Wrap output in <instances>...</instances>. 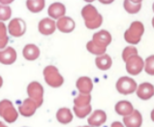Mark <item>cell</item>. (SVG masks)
I'll return each instance as SVG.
<instances>
[{
	"instance_id": "obj_40",
	"label": "cell",
	"mask_w": 154,
	"mask_h": 127,
	"mask_svg": "<svg viewBox=\"0 0 154 127\" xmlns=\"http://www.w3.org/2000/svg\"><path fill=\"white\" fill-rule=\"evenodd\" d=\"M0 127H7L5 124H3V122L2 121H0Z\"/></svg>"
},
{
	"instance_id": "obj_13",
	"label": "cell",
	"mask_w": 154,
	"mask_h": 127,
	"mask_svg": "<svg viewBox=\"0 0 154 127\" xmlns=\"http://www.w3.org/2000/svg\"><path fill=\"white\" fill-rule=\"evenodd\" d=\"M66 14V7L64 4L60 2H54L50 5L48 8V15L52 20H58L60 17H64Z\"/></svg>"
},
{
	"instance_id": "obj_17",
	"label": "cell",
	"mask_w": 154,
	"mask_h": 127,
	"mask_svg": "<svg viewBox=\"0 0 154 127\" xmlns=\"http://www.w3.org/2000/svg\"><path fill=\"white\" fill-rule=\"evenodd\" d=\"M76 85L80 93L90 94L92 89H93V82H92L91 79L88 77L79 78L76 82Z\"/></svg>"
},
{
	"instance_id": "obj_23",
	"label": "cell",
	"mask_w": 154,
	"mask_h": 127,
	"mask_svg": "<svg viewBox=\"0 0 154 127\" xmlns=\"http://www.w3.org/2000/svg\"><path fill=\"white\" fill-rule=\"evenodd\" d=\"M45 6V0H26V8L34 14H37V13L43 11Z\"/></svg>"
},
{
	"instance_id": "obj_32",
	"label": "cell",
	"mask_w": 154,
	"mask_h": 127,
	"mask_svg": "<svg viewBox=\"0 0 154 127\" xmlns=\"http://www.w3.org/2000/svg\"><path fill=\"white\" fill-rule=\"evenodd\" d=\"M8 38V27L4 21H0V39Z\"/></svg>"
},
{
	"instance_id": "obj_22",
	"label": "cell",
	"mask_w": 154,
	"mask_h": 127,
	"mask_svg": "<svg viewBox=\"0 0 154 127\" xmlns=\"http://www.w3.org/2000/svg\"><path fill=\"white\" fill-rule=\"evenodd\" d=\"M56 119L61 124H68L73 120V113L68 108H61L56 113Z\"/></svg>"
},
{
	"instance_id": "obj_24",
	"label": "cell",
	"mask_w": 154,
	"mask_h": 127,
	"mask_svg": "<svg viewBox=\"0 0 154 127\" xmlns=\"http://www.w3.org/2000/svg\"><path fill=\"white\" fill-rule=\"evenodd\" d=\"M86 49L90 54H95L97 56L106 54V51H107V48H104V47H101V46L97 45V44L94 43L92 40L86 44Z\"/></svg>"
},
{
	"instance_id": "obj_27",
	"label": "cell",
	"mask_w": 154,
	"mask_h": 127,
	"mask_svg": "<svg viewBox=\"0 0 154 127\" xmlns=\"http://www.w3.org/2000/svg\"><path fill=\"white\" fill-rule=\"evenodd\" d=\"M92 107L91 105H87L85 107H77L74 106V113L79 119H85V116H87L91 113Z\"/></svg>"
},
{
	"instance_id": "obj_42",
	"label": "cell",
	"mask_w": 154,
	"mask_h": 127,
	"mask_svg": "<svg viewBox=\"0 0 154 127\" xmlns=\"http://www.w3.org/2000/svg\"><path fill=\"white\" fill-rule=\"evenodd\" d=\"M152 26L154 27V17H153V19H152Z\"/></svg>"
},
{
	"instance_id": "obj_37",
	"label": "cell",
	"mask_w": 154,
	"mask_h": 127,
	"mask_svg": "<svg viewBox=\"0 0 154 127\" xmlns=\"http://www.w3.org/2000/svg\"><path fill=\"white\" fill-rule=\"evenodd\" d=\"M131 2H133V3H142L143 0H130Z\"/></svg>"
},
{
	"instance_id": "obj_8",
	"label": "cell",
	"mask_w": 154,
	"mask_h": 127,
	"mask_svg": "<svg viewBox=\"0 0 154 127\" xmlns=\"http://www.w3.org/2000/svg\"><path fill=\"white\" fill-rule=\"evenodd\" d=\"M38 108L39 106L37 105V103L31 98L28 97L25 100H23V102L20 104V106L19 107V112L23 116L29 117L32 116L36 113V110Z\"/></svg>"
},
{
	"instance_id": "obj_2",
	"label": "cell",
	"mask_w": 154,
	"mask_h": 127,
	"mask_svg": "<svg viewBox=\"0 0 154 127\" xmlns=\"http://www.w3.org/2000/svg\"><path fill=\"white\" fill-rule=\"evenodd\" d=\"M43 75H44V79H45V82H47V85L54 87V88L60 87L64 82L63 77L61 76L58 69L55 66H54V65H49V66H47L44 69Z\"/></svg>"
},
{
	"instance_id": "obj_33",
	"label": "cell",
	"mask_w": 154,
	"mask_h": 127,
	"mask_svg": "<svg viewBox=\"0 0 154 127\" xmlns=\"http://www.w3.org/2000/svg\"><path fill=\"white\" fill-rule=\"evenodd\" d=\"M9 43V37L5 39H0V50L5 49Z\"/></svg>"
},
{
	"instance_id": "obj_38",
	"label": "cell",
	"mask_w": 154,
	"mask_h": 127,
	"mask_svg": "<svg viewBox=\"0 0 154 127\" xmlns=\"http://www.w3.org/2000/svg\"><path fill=\"white\" fill-rule=\"evenodd\" d=\"M2 85H3V79L1 76H0V88L2 87Z\"/></svg>"
},
{
	"instance_id": "obj_34",
	"label": "cell",
	"mask_w": 154,
	"mask_h": 127,
	"mask_svg": "<svg viewBox=\"0 0 154 127\" xmlns=\"http://www.w3.org/2000/svg\"><path fill=\"white\" fill-rule=\"evenodd\" d=\"M15 0H0V4H3V5H10Z\"/></svg>"
},
{
	"instance_id": "obj_9",
	"label": "cell",
	"mask_w": 154,
	"mask_h": 127,
	"mask_svg": "<svg viewBox=\"0 0 154 127\" xmlns=\"http://www.w3.org/2000/svg\"><path fill=\"white\" fill-rule=\"evenodd\" d=\"M39 32L41 34L45 35V36H49V35L54 34L56 29V21L52 20L51 17H45L40 20L38 24Z\"/></svg>"
},
{
	"instance_id": "obj_11",
	"label": "cell",
	"mask_w": 154,
	"mask_h": 127,
	"mask_svg": "<svg viewBox=\"0 0 154 127\" xmlns=\"http://www.w3.org/2000/svg\"><path fill=\"white\" fill-rule=\"evenodd\" d=\"M17 60V51L14 48L6 47L0 50V63L4 65H11Z\"/></svg>"
},
{
	"instance_id": "obj_41",
	"label": "cell",
	"mask_w": 154,
	"mask_h": 127,
	"mask_svg": "<svg viewBox=\"0 0 154 127\" xmlns=\"http://www.w3.org/2000/svg\"><path fill=\"white\" fill-rule=\"evenodd\" d=\"M85 2H87V3H91V2H94L95 0H85Z\"/></svg>"
},
{
	"instance_id": "obj_20",
	"label": "cell",
	"mask_w": 154,
	"mask_h": 127,
	"mask_svg": "<svg viewBox=\"0 0 154 127\" xmlns=\"http://www.w3.org/2000/svg\"><path fill=\"white\" fill-rule=\"evenodd\" d=\"M99 16V12L93 5L87 4L82 9V17L85 21H90L95 20Z\"/></svg>"
},
{
	"instance_id": "obj_6",
	"label": "cell",
	"mask_w": 154,
	"mask_h": 127,
	"mask_svg": "<svg viewBox=\"0 0 154 127\" xmlns=\"http://www.w3.org/2000/svg\"><path fill=\"white\" fill-rule=\"evenodd\" d=\"M143 68H144V61L138 54L132 56V57H130L126 61V70L132 76L139 75L143 70Z\"/></svg>"
},
{
	"instance_id": "obj_28",
	"label": "cell",
	"mask_w": 154,
	"mask_h": 127,
	"mask_svg": "<svg viewBox=\"0 0 154 127\" xmlns=\"http://www.w3.org/2000/svg\"><path fill=\"white\" fill-rule=\"evenodd\" d=\"M12 9L9 5L0 4V21H6L11 19Z\"/></svg>"
},
{
	"instance_id": "obj_39",
	"label": "cell",
	"mask_w": 154,
	"mask_h": 127,
	"mask_svg": "<svg viewBox=\"0 0 154 127\" xmlns=\"http://www.w3.org/2000/svg\"><path fill=\"white\" fill-rule=\"evenodd\" d=\"M150 116H151V119H152V121H154V110H152Z\"/></svg>"
},
{
	"instance_id": "obj_3",
	"label": "cell",
	"mask_w": 154,
	"mask_h": 127,
	"mask_svg": "<svg viewBox=\"0 0 154 127\" xmlns=\"http://www.w3.org/2000/svg\"><path fill=\"white\" fill-rule=\"evenodd\" d=\"M0 116L8 123H13L17 119L19 113L11 101L4 99L0 101Z\"/></svg>"
},
{
	"instance_id": "obj_35",
	"label": "cell",
	"mask_w": 154,
	"mask_h": 127,
	"mask_svg": "<svg viewBox=\"0 0 154 127\" xmlns=\"http://www.w3.org/2000/svg\"><path fill=\"white\" fill-rule=\"evenodd\" d=\"M111 127H124V125H123L121 122L119 121H114L112 123V126Z\"/></svg>"
},
{
	"instance_id": "obj_25",
	"label": "cell",
	"mask_w": 154,
	"mask_h": 127,
	"mask_svg": "<svg viewBox=\"0 0 154 127\" xmlns=\"http://www.w3.org/2000/svg\"><path fill=\"white\" fill-rule=\"evenodd\" d=\"M91 102V95L80 93L76 98L74 99V106L77 107H85L87 105H90Z\"/></svg>"
},
{
	"instance_id": "obj_4",
	"label": "cell",
	"mask_w": 154,
	"mask_h": 127,
	"mask_svg": "<svg viewBox=\"0 0 154 127\" xmlns=\"http://www.w3.org/2000/svg\"><path fill=\"white\" fill-rule=\"evenodd\" d=\"M137 82L129 77H121L116 82V90L123 95L134 93L137 90Z\"/></svg>"
},
{
	"instance_id": "obj_31",
	"label": "cell",
	"mask_w": 154,
	"mask_h": 127,
	"mask_svg": "<svg viewBox=\"0 0 154 127\" xmlns=\"http://www.w3.org/2000/svg\"><path fill=\"white\" fill-rule=\"evenodd\" d=\"M136 54H138V50L136 47H132V46H129V47H126L124 50L122 51V59L125 61L128 60L130 57L132 56H134Z\"/></svg>"
},
{
	"instance_id": "obj_5",
	"label": "cell",
	"mask_w": 154,
	"mask_h": 127,
	"mask_svg": "<svg viewBox=\"0 0 154 127\" xmlns=\"http://www.w3.org/2000/svg\"><path fill=\"white\" fill-rule=\"evenodd\" d=\"M28 97L34 100L39 107L42 106L44 101V87L38 82H31L27 86Z\"/></svg>"
},
{
	"instance_id": "obj_18",
	"label": "cell",
	"mask_w": 154,
	"mask_h": 127,
	"mask_svg": "<svg viewBox=\"0 0 154 127\" xmlns=\"http://www.w3.org/2000/svg\"><path fill=\"white\" fill-rule=\"evenodd\" d=\"M23 55L26 60H36L40 56V49L34 44H28L23 48Z\"/></svg>"
},
{
	"instance_id": "obj_10",
	"label": "cell",
	"mask_w": 154,
	"mask_h": 127,
	"mask_svg": "<svg viewBox=\"0 0 154 127\" xmlns=\"http://www.w3.org/2000/svg\"><path fill=\"white\" fill-rule=\"evenodd\" d=\"M76 27V23L72 17L64 16L56 20V28L62 33H71Z\"/></svg>"
},
{
	"instance_id": "obj_15",
	"label": "cell",
	"mask_w": 154,
	"mask_h": 127,
	"mask_svg": "<svg viewBox=\"0 0 154 127\" xmlns=\"http://www.w3.org/2000/svg\"><path fill=\"white\" fill-rule=\"evenodd\" d=\"M92 41L101 47L107 48L112 42V35L107 30H100V31L94 33Z\"/></svg>"
},
{
	"instance_id": "obj_36",
	"label": "cell",
	"mask_w": 154,
	"mask_h": 127,
	"mask_svg": "<svg viewBox=\"0 0 154 127\" xmlns=\"http://www.w3.org/2000/svg\"><path fill=\"white\" fill-rule=\"evenodd\" d=\"M98 1L102 4H105V5H108V4H112L114 0H98Z\"/></svg>"
},
{
	"instance_id": "obj_7",
	"label": "cell",
	"mask_w": 154,
	"mask_h": 127,
	"mask_svg": "<svg viewBox=\"0 0 154 127\" xmlns=\"http://www.w3.org/2000/svg\"><path fill=\"white\" fill-rule=\"evenodd\" d=\"M26 31L25 21L20 17L11 20L8 24V33L13 37H21Z\"/></svg>"
},
{
	"instance_id": "obj_29",
	"label": "cell",
	"mask_w": 154,
	"mask_h": 127,
	"mask_svg": "<svg viewBox=\"0 0 154 127\" xmlns=\"http://www.w3.org/2000/svg\"><path fill=\"white\" fill-rule=\"evenodd\" d=\"M103 23V17L101 14H99V16L96 17L95 20H90V21H85V26L88 29H91V30H93V29H97L99 28L101 25H102Z\"/></svg>"
},
{
	"instance_id": "obj_19",
	"label": "cell",
	"mask_w": 154,
	"mask_h": 127,
	"mask_svg": "<svg viewBox=\"0 0 154 127\" xmlns=\"http://www.w3.org/2000/svg\"><path fill=\"white\" fill-rule=\"evenodd\" d=\"M114 110H116L117 115H119L121 116H126L130 115V113L134 111V108H133V105L131 104V102L122 100V101H119L116 104Z\"/></svg>"
},
{
	"instance_id": "obj_12",
	"label": "cell",
	"mask_w": 154,
	"mask_h": 127,
	"mask_svg": "<svg viewBox=\"0 0 154 127\" xmlns=\"http://www.w3.org/2000/svg\"><path fill=\"white\" fill-rule=\"evenodd\" d=\"M123 123L126 127H140L143 124V116L138 110H134L130 115L123 116Z\"/></svg>"
},
{
	"instance_id": "obj_14",
	"label": "cell",
	"mask_w": 154,
	"mask_h": 127,
	"mask_svg": "<svg viewBox=\"0 0 154 127\" xmlns=\"http://www.w3.org/2000/svg\"><path fill=\"white\" fill-rule=\"evenodd\" d=\"M137 96L142 100H148L154 96V86L150 82H143L137 87Z\"/></svg>"
},
{
	"instance_id": "obj_1",
	"label": "cell",
	"mask_w": 154,
	"mask_h": 127,
	"mask_svg": "<svg viewBox=\"0 0 154 127\" xmlns=\"http://www.w3.org/2000/svg\"><path fill=\"white\" fill-rule=\"evenodd\" d=\"M144 33V26L140 21L136 20L132 23L129 28L124 33V39L131 45H137L140 42L142 36Z\"/></svg>"
},
{
	"instance_id": "obj_16",
	"label": "cell",
	"mask_w": 154,
	"mask_h": 127,
	"mask_svg": "<svg viewBox=\"0 0 154 127\" xmlns=\"http://www.w3.org/2000/svg\"><path fill=\"white\" fill-rule=\"evenodd\" d=\"M107 120V115L102 110H96L91 113L90 116L87 119V122L90 126L93 127H99L104 124Z\"/></svg>"
},
{
	"instance_id": "obj_26",
	"label": "cell",
	"mask_w": 154,
	"mask_h": 127,
	"mask_svg": "<svg viewBox=\"0 0 154 127\" xmlns=\"http://www.w3.org/2000/svg\"><path fill=\"white\" fill-rule=\"evenodd\" d=\"M123 7H124L125 11L129 14H138L142 9V3H133L130 0H124L123 2Z\"/></svg>"
},
{
	"instance_id": "obj_43",
	"label": "cell",
	"mask_w": 154,
	"mask_h": 127,
	"mask_svg": "<svg viewBox=\"0 0 154 127\" xmlns=\"http://www.w3.org/2000/svg\"><path fill=\"white\" fill-rule=\"evenodd\" d=\"M152 10H153V12H154V3H153V5H152Z\"/></svg>"
},
{
	"instance_id": "obj_44",
	"label": "cell",
	"mask_w": 154,
	"mask_h": 127,
	"mask_svg": "<svg viewBox=\"0 0 154 127\" xmlns=\"http://www.w3.org/2000/svg\"><path fill=\"white\" fill-rule=\"evenodd\" d=\"M83 127H93V126H90V125H88V126H83Z\"/></svg>"
},
{
	"instance_id": "obj_30",
	"label": "cell",
	"mask_w": 154,
	"mask_h": 127,
	"mask_svg": "<svg viewBox=\"0 0 154 127\" xmlns=\"http://www.w3.org/2000/svg\"><path fill=\"white\" fill-rule=\"evenodd\" d=\"M144 71L150 76H154V54L148 56L144 61Z\"/></svg>"
},
{
	"instance_id": "obj_21",
	"label": "cell",
	"mask_w": 154,
	"mask_h": 127,
	"mask_svg": "<svg viewBox=\"0 0 154 127\" xmlns=\"http://www.w3.org/2000/svg\"><path fill=\"white\" fill-rule=\"evenodd\" d=\"M95 63L98 69L102 70V71H106V70H109L112 67V60L109 54H104L102 55H98L97 57H96Z\"/></svg>"
}]
</instances>
